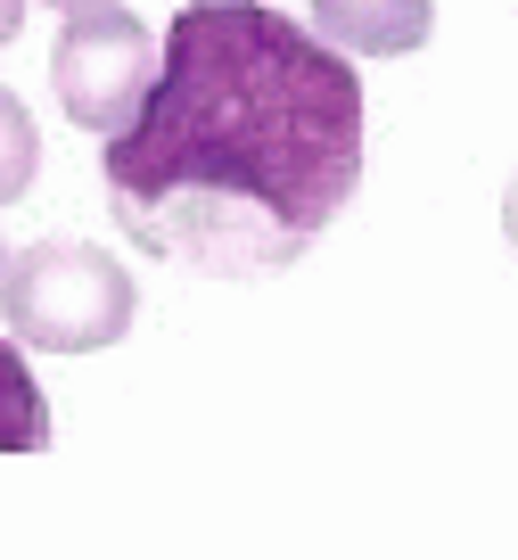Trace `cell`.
I'll return each instance as SVG.
<instances>
[{"label": "cell", "mask_w": 518, "mask_h": 560, "mask_svg": "<svg viewBox=\"0 0 518 560\" xmlns=\"http://www.w3.org/2000/svg\"><path fill=\"white\" fill-rule=\"evenodd\" d=\"M0 272H9V247H0Z\"/></svg>", "instance_id": "30bf717a"}, {"label": "cell", "mask_w": 518, "mask_h": 560, "mask_svg": "<svg viewBox=\"0 0 518 560\" xmlns=\"http://www.w3.org/2000/svg\"><path fill=\"white\" fill-rule=\"evenodd\" d=\"M34 174H42V132L25 116V100L0 83V207H17L34 190Z\"/></svg>", "instance_id": "8992f818"}, {"label": "cell", "mask_w": 518, "mask_h": 560, "mask_svg": "<svg viewBox=\"0 0 518 560\" xmlns=\"http://www.w3.org/2000/svg\"><path fill=\"white\" fill-rule=\"evenodd\" d=\"M313 34L354 58H403L436 34V0H313Z\"/></svg>", "instance_id": "277c9868"}, {"label": "cell", "mask_w": 518, "mask_h": 560, "mask_svg": "<svg viewBox=\"0 0 518 560\" xmlns=\"http://www.w3.org/2000/svg\"><path fill=\"white\" fill-rule=\"evenodd\" d=\"M50 9H91V0H50Z\"/></svg>", "instance_id": "9c48e42d"}, {"label": "cell", "mask_w": 518, "mask_h": 560, "mask_svg": "<svg viewBox=\"0 0 518 560\" xmlns=\"http://www.w3.org/2000/svg\"><path fill=\"white\" fill-rule=\"evenodd\" d=\"M25 34V0H0V42H17Z\"/></svg>", "instance_id": "52a82bcc"}, {"label": "cell", "mask_w": 518, "mask_h": 560, "mask_svg": "<svg viewBox=\"0 0 518 560\" xmlns=\"http://www.w3.org/2000/svg\"><path fill=\"white\" fill-rule=\"evenodd\" d=\"M50 445V404H42V380L25 371L17 338H0V454H42Z\"/></svg>", "instance_id": "5b68a950"}, {"label": "cell", "mask_w": 518, "mask_h": 560, "mask_svg": "<svg viewBox=\"0 0 518 560\" xmlns=\"http://www.w3.org/2000/svg\"><path fill=\"white\" fill-rule=\"evenodd\" d=\"M132 272L91 240H42L0 272V322L34 354H99L132 330Z\"/></svg>", "instance_id": "7a4b0ae2"}, {"label": "cell", "mask_w": 518, "mask_h": 560, "mask_svg": "<svg viewBox=\"0 0 518 560\" xmlns=\"http://www.w3.org/2000/svg\"><path fill=\"white\" fill-rule=\"evenodd\" d=\"M156 58L165 42L123 9V0H91V9H67V34L50 50V91L67 107V124L83 132H123V124L149 107V83H156Z\"/></svg>", "instance_id": "3957f363"}, {"label": "cell", "mask_w": 518, "mask_h": 560, "mask_svg": "<svg viewBox=\"0 0 518 560\" xmlns=\"http://www.w3.org/2000/svg\"><path fill=\"white\" fill-rule=\"evenodd\" d=\"M502 240L518 247V182H510V190H502Z\"/></svg>", "instance_id": "ba28073f"}, {"label": "cell", "mask_w": 518, "mask_h": 560, "mask_svg": "<svg viewBox=\"0 0 518 560\" xmlns=\"http://www.w3.org/2000/svg\"><path fill=\"white\" fill-rule=\"evenodd\" d=\"M370 165V100L338 42L263 0H190L149 107L107 132V214L140 256L207 280L289 272Z\"/></svg>", "instance_id": "6da1fadb"}]
</instances>
